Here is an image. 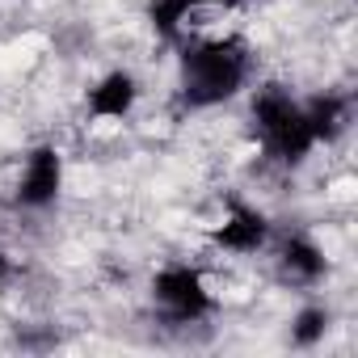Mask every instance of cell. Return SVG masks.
<instances>
[{
	"label": "cell",
	"mask_w": 358,
	"mask_h": 358,
	"mask_svg": "<svg viewBox=\"0 0 358 358\" xmlns=\"http://www.w3.org/2000/svg\"><path fill=\"white\" fill-rule=\"evenodd\" d=\"M253 76V47L241 34L207 38L182 51L177 64V93L186 110H215L232 101Z\"/></svg>",
	"instance_id": "obj_1"
},
{
	"label": "cell",
	"mask_w": 358,
	"mask_h": 358,
	"mask_svg": "<svg viewBox=\"0 0 358 358\" xmlns=\"http://www.w3.org/2000/svg\"><path fill=\"white\" fill-rule=\"evenodd\" d=\"M249 118H253V131H257L270 160H278L287 169H299L316 152V135L308 127L303 101L287 85H274V80L262 85L249 101Z\"/></svg>",
	"instance_id": "obj_2"
},
{
	"label": "cell",
	"mask_w": 358,
	"mask_h": 358,
	"mask_svg": "<svg viewBox=\"0 0 358 358\" xmlns=\"http://www.w3.org/2000/svg\"><path fill=\"white\" fill-rule=\"evenodd\" d=\"M152 303L169 324H199L215 312V295L207 291L203 270L173 262L152 274Z\"/></svg>",
	"instance_id": "obj_3"
},
{
	"label": "cell",
	"mask_w": 358,
	"mask_h": 358,
	"mask_svg": "<svg viewBox=\"0 0 358 358\" xmlns=\"http://www.w3.org/2000/svg\"><path fill=\"white\" fill-rule=\"evenodd\" d=\"M59 194H64V152L55 143L30 148L22 177H17V190H13V203L22 211H47L59 203Z\"/></svg>",
	"instance_id": "obj_4"
},
{
	"label": "cell",
	"mask_w": 358,
	"mask_h": 358,
	"mask_svg": "<svg viewBox=\"0 0 358 358\" xmlns=\"http://www.w3.org/2000/svg\"><path fill=\"white\" fill-rule=\"evenodd\" d=\"M270 236H274L270 215L257 211L253 203H241V199H228V211L211 232V241L228 253H262L270 245Z\"/></svg>",
	"instance_id": "obj_5"
},
{
	"label": "cell",
	"mask_w": 358,
	"mask_h": 358,
	"mask_svg": "<svg viewBox=\"0 0 358 358\" xmlns=\"http://www.w3.org/2000/svg\"><path fill=\"white\" fill-rule=\"evenodd\" d=\"M135 101H139V80H135V72L114 68V72H106V76L89 89L85 110H89V118H97V122H122V118H131Z\"/></svg>",
	"instance_id": "obj_6"
},
{
	"label": "cell",
	"mask_w": 358,
	"mask_h": 358,
	"mask_svg": "<svg viewBox=\"0 0 358 358\" xmlns=\"http://www.w3.org/2000/svg\"><path fill=\"white\" fill-rule=\"evenodd\" d=\"M278 274H282L291 287H316V282L329 274V257H324V249H320L312 236L291 232V236H282V245H278Z\"/></svg>",
	"instance_id": "obj_7"
},
{
	"label": "cell",
	"mask_w": 358,
	"mask_h": 358,
	"mask_svg": "<svg viewBox=\"0 0 358 358\" xmlns=\"http://www.w3.org/2000/svg\"><path fill=\"white\" fill-rule=\"evenodd\" d=\"M303 114H308V127L316 135V148L333 143L350 127V97L345 93H316V97L303 101Z\"/></svg>",
	"instance_id": "obj_8"
},
{
	"label": "cell",
	"mask_w": 358,
	"mask_h": 358,
	"mask_svg": "<svg viewBox=\"0 0 358 358\" xmlns=\"http://www.w3.org/2000/svg\"><path fill=\"white\" fill-rule=\"evenodd\" d=\"M245 0H152L148 5V22L160 38H177L182 22L194 13V9H236Z\"/></svg>",
	"instance_id": "obj_9"
},
{
	"label": "cell",
	"mask_w": 358,
	"mask_h": 358,
	"mask_svg": "<svg viewBox=\"0 0 358 358\" xmlns=\"http://www.w3.org/2000/svg\"><path fill=\"white\" fill-rule=\"evenodd\" d=\"M329 324H333V312H329L324 303H303V308L291 316V345H295V350L320 345L324 333H329Z\"/></svg>",
	"instance_id": "obj_10"
}]
</instances>
